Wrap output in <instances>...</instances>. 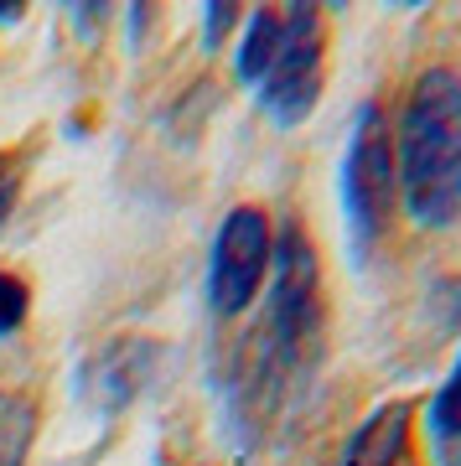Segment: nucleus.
<instances>
[{
	"label": "nucleus",
	"instance_id": "20e7f679",
	"mask_svg": "<svg viewBox=\"0 0 461 466\" xmlns=\"http://www.w3.org/2000/svg\"><path fill=\"white\" fill-rule=\"evenodd\" d=\"M270 259H275V228L260 202H239L223 213L213 233V254H208V311L218 321L244 317L260 300L270 280Z\"/></svg>",
	"mask_w": 461,
	"mask_h": 466
},
{
	"label": "nucleus",
	"instance_id": "9b49d317",
	"mask_svg": "<svg viewBox=\"0 0 461 466\" xmlns=\"http://www.w3.org/2000/svg\"><path fill=\"white\" fill-rule=\"evenodd\" d=\"M239 21H244V16H239V5H208V16H202V47L213 52L218 42L239 26Z\"/></svg>",
	"mask_w": 461,
	"mask_h": 466
},
{
	"label": "nucleus",
	"instance_id": "1a4fd4ad",
	"mask_svg": "<svg viewBox=\"0 0 461 466\" xmlns=\"http://www.w3.org/2000/svg\"><path fill=\"white\" fill-rule=\"evenodd\" d=\"M32 435H36V404L26 394L0 389V466H26Z\"/></svg>",
	"mask_w": 461,
	"mask_h": 466
},
{
	"label": "nucleus",
	"instance_id": "f8f14e48",
	"mask_svg": "<svg viewBox=\"0 0 461 466\" xmlns=\"http://www.w3.org/2000/svg\"><path fill=\"white\" fill-rule=\"evenodd\" d=\"M16 198H21V161L16 156H0V228H5V218H11Z\"/></svg>",
	"mask_w": 461,
	"mask_h": 466
},
{
	"label": "nucleus",
	"instance_id": "0eeeda50",
	"mask_svg": "<svg viewBox=\"0 0 461 466\" xmlns=\"http://www.w3.org/2000/svg\"><path fill=\"white\" fill-rule=\"evenodd\" d=\"M420 431H425L430 466H461V348L420 410Z\"/></svg>",
	"mask_w": 461,
	"mask_h": 466
},
{
	"label": "nucleus",
	"instance_id": "7ed1b4c3",
	"mask_svg": "<svg viewBox=\"0 0 461 466\" xmlns=\"http://www.w3.org/2000/svg\"><path fill=\"white\" fill-rule=\"evenodd\" d=\"M343 228H347V249L358 265L374 259L389 223H394V202H399V177H394V125L384 115L379 99L358 104L353 130H347V150H343Z\"/></svg>",
	"mask_w": 461,
	"mask_h": 466
},
{
	"label": "nucleus",
	"instance_id": "423d86ee",
	"mask_svg": "<svg viewBox=\"0 0 461 466\" xmlns=\"http://www.w3.org/2000/svg\"><path fill=\"white\" fill-rule=\"evenodd\" d=\"M332 466H415V410L410 400H384L353 425Z\"/></svg>",
	"mask_w": 461,
	"mask_h": 466
},
{
	"label": "nucleus",
	"instance_id": "ddd939ff",
	"mask_svg": "<svg viewBox=\"0 0 461 466\" xmlns=\"http://www.w3.org/2000/svg\"><path fill=\"white\" fill-rule=\"evenodd\" d=\"M21 16V5H0V21H16Z\"/></svg>",
	"mask_w": 461,
	"mask_h": 466
},
{
	"label": "nucleus",
	"instance_id": "f257e3e1",
	"mask_svg": "<svg viewBox=\"0 0 461 466\" xmlns=\"http://www.w3.org/2000/svg\"><path fill=\"white\" fill-rule=\"evenodd\" d=\"M327 342V300H322V259H316L312 233L296 218L275 233V259H270V296L254 342V373L239 379L244 425H264L285 404L291 389L312 383Z\"/></svg>",
	"mask_w": 461,
	"mask_h": 466
},
{
	"label": "nucleus",
	"instance_id": "39448f33",
	"mask_svg": "<svg viewBox=\"0 0 461 466\" xmlns=\"http://www.w3.org/2000/svg\"><path fill=\"white\" fill-rule=\"evenodd\" d=\"M322 84H327V16L316 5H285L281 47L275 63L260 78V109L281 130H296L301 119L322 104Z\"/></svg>",
	"mask_w": 461,
	"mask_h": 466
},
{
	"label": "nucleus",
	"instance_id": "f03ea898",
	"mask_svg": "<svg viewBox=\"0 0 461 466\" xmlns=\"http://www.w3.org/2000/svg\"><path fill=\"white\" fill-rule=\"evenodd\" d=\"M399 202L415 228H451L461 213V67H425L394 125Z\"/></svg>",
	"mask_w": 461,
	"mask_h": 466
},
{
	"label": "nucleus",
	"instance_id": "4468645a",
	"mask_svg": "<svg viewBox=\"0 0 461 466\" xmlns=\"http://www.w3.org/2000/svg\"><path fill=\"white\" fill-rule=\"evenodd\" d=\"M456 192H461V182H456Z\"/></svg>",
	"mask_w": 461,
	"mask_h": 466
},
{
	"label": "nucleus",
	"instance_id": "9d476101",
	"mask_svg": "<svg viewBox=\"0 0 461 466\" xmlns=\"http://www.w3.org/2000/svg\"><path fill=\"white\" fill-rule=\"evenodd\" d=\"M26 311H32V290H26V280L11 275V269H0V337L21 332Z\"/></svg>",
	"mask_w": 461,
	"mask_h": 466
},
{
	"label": "nucleus",
	"instance_id": "6e6552de",
	"mask_svg": "<svg viewBox=\"0 0 461 466\" xmlns=\"http://www.w3.org/2000/svg\"><path fill=\"white\" fill-rule=\"evenodd\" d=\"M281 26H285V11H254V16H244V36H239V52H233V73L249 88H260V78L275 63Z\"/></svg>",
	"mask_w": 461,
	"mask_h": 466
}]
</instances>
